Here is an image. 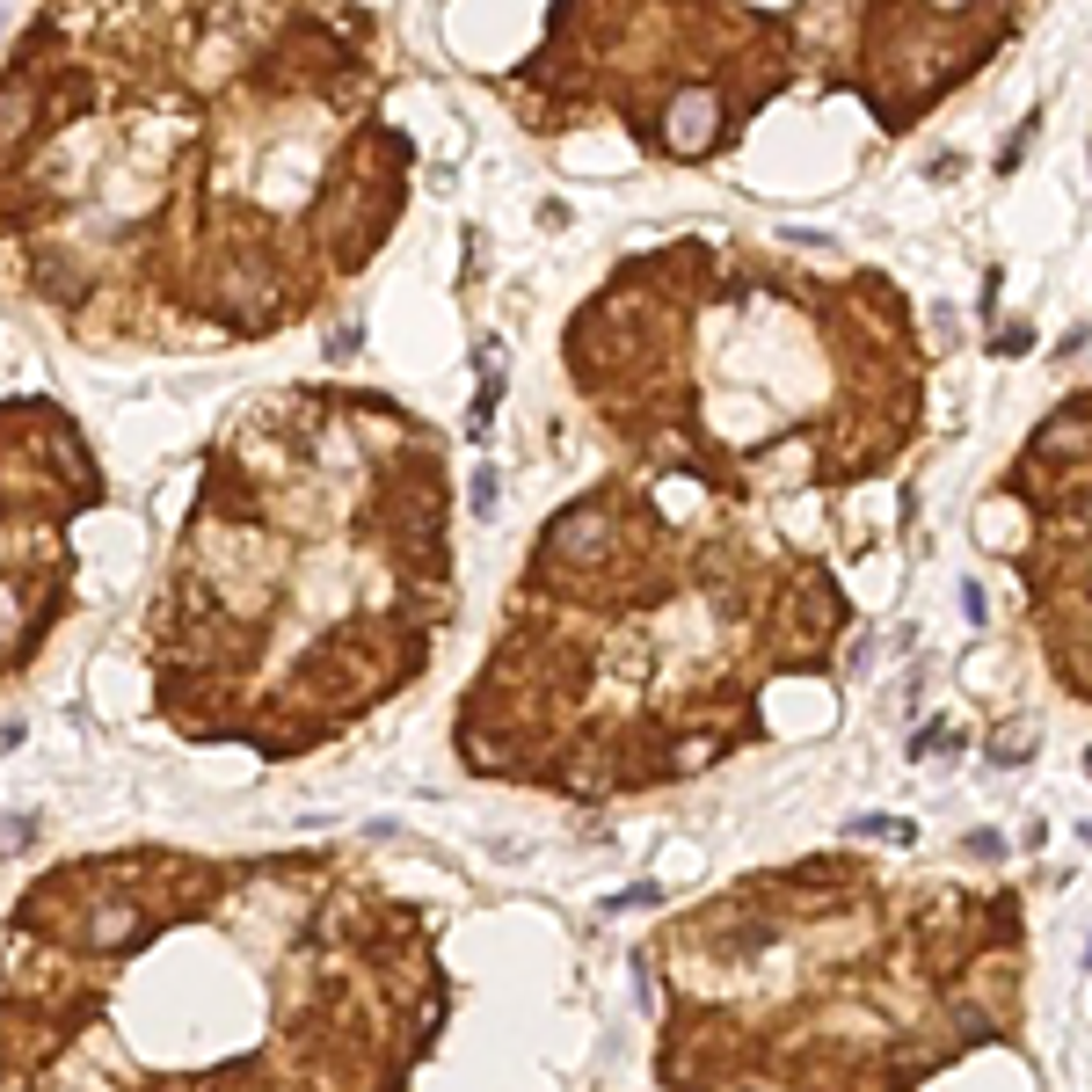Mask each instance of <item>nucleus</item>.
I'll list each match as a JSON object with an SVG mask.
<instances>
[{
  "label": "nucleus",
  "mask_w": 1092,
  "mask_h": 1092,
  "mask_svg": "<svg viewBox=\"0 0 1092 1092\" xmlns=\"http://www.w3.org/2000/svg\"><path fill=\"white\" fill-rule=\"evenodd\" d=\"M1020 750H1027V721H1013V728H997V736H990V758H997V765H1013Z\"/></svg>",
  "instance_id": "nucleus-1"
},
{
  "label": "nucleus",
  "mask_w": 1092,
  "mask_h": 1092,
  "mask_svg": "<svg viewBox=\"0 0 1092 1092\" xmlns=\"http://www.w3.org/2000/svg\"><path fill=\"white\" fill-rule=\"evenodd\" d=\"M15 736H23L15 721H0V750H15Z\"/></svg>",
  "instance_id": "nucleus-2"
}]
</instances>
